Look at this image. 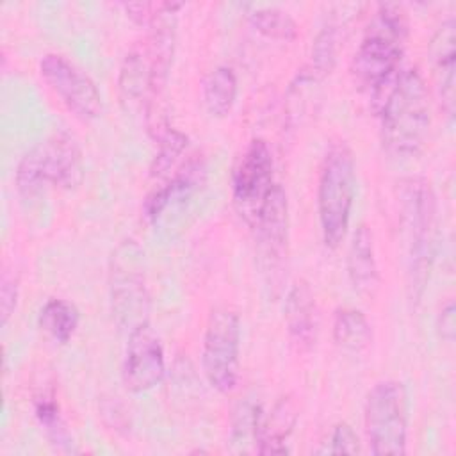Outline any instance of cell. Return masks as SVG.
<instances>
[{
    "label": "cell",
    "instance_id": "obj_19",
    "mask_svg": "<svg viewBox=\"0 0 456 456\" xmlns=\"http://www.w3.org/2000/svg\"><path fill=\"white\" fill-rule=\"evenodd\" d=\"M333 340L338 347L351 353L367 349L372 340V330L363 312L356 308H338L333 321Z\"/></svg>",
    "mask_w": 456,
    "mask_h": 456
},
{
    "label": "cell",
    "instance_id": "obj_11",
    "mask_svg": "<svg viewBox=\"0 0 456 456\" xmlns=\"http://www.w3.org/2000/svg\"><path fill=\"white\" fill-rule=\"evenodd\" d=\"M39 73L61 102L82 121L102 116L103 102L93 78L61 53H46L39 61Z\"/></svg>",
    "mask_w": 456,
    "mask_h": 456
},
{
    "label": "cell",
    "instance_id": "obj_8",
    "mask_svg": "<svg viewBox=\"0 0 456 456\" xmlns=\"http://www.w3.org/2000/svg\"><path fill=\"white\" fill-rule=\"evenodd\" d=\"M141 249L134 242H123L112 255L110 303L118 324L128 333L148 324L150 296L141 267Z\"/></svg>",
    "mask_w": 456,
    "mask_h": 456
},
{
    "label": "cell",
    "instance_id": "obj_22",
    "mask_svg": "<svg viewBox=\"0 0 456 456\" xmlns=\"http://www.w3.org/2000/svg\"><path fill=\"white\" fill-rule=\"evenodd\" d=\"M34 413L41 428L46 431L48 438L59 445L62 451H71V436L66 429V424L61 417L59 406L52 397H41L36 401Z\"/></svg>",
    "mask_w": 456,
    "mask_h": 456
},
{
    "label": "cell",
    "instance_id": "obj_28",
    "mask_svg": "<svg viewBox=\"0 0 456 456\" xmlns=\"http://www.w3.org/2000/svg\"><path fill=\"white\" fill-rule=\"evenodd\" d=\"M454 303L449 301L445 306H442L440 310V315H438V322H436V328H438V333L444 340L447 342H452L454 340V335H456V319H454Z\"/></svg>",
    "mask_w": 456,
    "mask_h": 456
},
{
    "label": "cell",
    "instance_id": "obj_15",
    "mask_svg": "<svg viewBox=\"0 0 456 456\" xmlns=\"http://www.w3.org/2000/svg\"><path fill=\"white\" fill-rule=\"evenodd\" d=\"M296 406L289 397H281L274 403L271 411L260 413L258 428L255 435L256 452L260 454H285L287 438L296 424Z\"/></svg>",
    "mask_w": 456,
    "mask_h": 456
},
{
    "label": "cell",
    "instance_id": "obj_7",
    "mask_svg": "<svg viewBox=\"0 0 456 456\" xmlns=\"http://www.w3.org/2000/svg\"><path fill=\"white\" fill-rule=\"evenodd\" d=\"M239 349H240L239 315L226 306L214 308L205 326L201 365L208 383L223 394H228L237 387Z\"/></svg>",
    "mask_w": 456,
    "mask_h": 456
},
{
    "label": "cell",
    "instance_id": "obj_12",
    "mask_svg": "<svg viewBox=\"0 0 456 456\" xmlns=\"http://www.w3.org/2000/svg\"><path fill=\"white\" fill-rule=\"evenodd\" d=\"M166 374V360L160 338L142 324L128 333L121 379L128 392L142 394L155 388Z\"/></svg>",
    "mask_w": 456,
    "mask_h": 456
},
{
    "label": "cell",
    "instance_id": "obj_5",
    "mask_svg": "<svg viewBox=\"0 0 456 456\" xmlns=\"http://www.w3.org/2000/svg\"><path fill=\"white\" fill-rule=\"evenodd\" d=\"M403 224L408 242V287L413 297H419L433 260L436 201L426 180L411 178L403 183L401 192Z\"/></svg>",
    "mask_w": 456,
    "mask_h": 456
},
{
    "label": "cell",
    "instance_id": "obj_6",
    "mask_svg": "<svg viewBox=\"0 0 456 456\" xmlns=\"http://www.w3.org/2000/svg\"><path fill=\"white\" fill-rule=\"evenodd\" d=\"M365 431L372 454L406 452L408 394L403 383L387 379L372 387L365 401Z\"/></svg>",
    "mask_w": 456,
    "mask_h": 456
},
{
    "label": "cell",
    "instance_id": "obj_10",
    "mask_svg": "<svg viewBox=\"0 0 456 456\" xmlns=\"http://www.w3.org/2000/svg\"><path fill=\"white\" fill-rule=\"evenodd\" d=\"M253 228L260 273L271 289H280L289 248V203L281 185H274Z\"/></svg>",
    "mask_w": 456,
    "mask_h": 456
},
{
    "label": "cell",
    "instance_id": "obj_23",
    "mask_svg": "<svg viewBox=\"0 0 456 456\" xmlns=\"http://www.w3.org/2000/svg\"><path fill=\"white\" fill-rule=\"evenodd\" d=\"M187 146V135L176 128H166L159 137V150L151 164V175L160 176L171 169L175 160L183 153Z\"/></svg>",
    "mask_w": 456,
    "mask_h": 456
},
{
    "label": "cell",
    "instance_id": "obj_13",
    "mask_svg": "<svg viewBox=\"0 0 456 456\" xmlns=\"http://www.w3.org/2000/svg\"><path fill=\"white\" fill-rule=\"evenodd\" d=\"M433 80L440 103L449 118L454 116V84H456V21L447 18L435 30L429 45Z\"/></svg>",
    "mask_w": 456,
    "mask_h": 456
},
{
    "label": "cell",
    "instance_id": "obj_24",
    "mask_svg": "<svg viewBox=\"0 0 456 456\" xmlns=\"http://www.w3.org/2000/svg\"><path fill=\"white\" fill-rule=\"evenodd\" d=\"M260 413H262V408L249 399H244L242 403L237 404V408L233 410L232 429H230V436L233 444L255 442Z\"/></svg>",
    "mask_w": 456,
    "mask_h": 456
},
{
    "label": "cell",
    "instance_id": "obj_29",
    "mask_svg": "<svg viewBox=\"0 0 456 456\" xmlns=\"http://www.w3.org/2000/svg\"><path fill=\"white\" fill-rule=\"evenodd\" d=\"M102 411H103V415H107V411H114V413H118V411H119V403L116 401V397H114V401H107V403H103V404H102ZM125 422H126V415H119V417L114 420L116 429H119V426H123Z\"/></svg>",
    "mask_w": 456,
    "mask_h": 456
},
{
    "label": "cell",
    "instance_id": "obj_3",
    "mask_svg": "<svg viewBox=\"0 0 456 456\" xmlns=\"http://www.w3.org/2000/svg\"><path fill=\"white\" fill-rule=\"evenodd\" d=\"M84 178V159L77 139L64 132H53L32 146L16 167V189L30 198L46 187L73 189Z\"/></svg>",
    "mask_w": 456,
    "mask_h": 456
},
{
    "label": "cell",
    "instance_id": "obj_9",
    "mask_svg": "<svg viewBox=\"0 0 456 456\" xmlns=\"http://www.w3.org/2000/svg\"><path fill=\"white\" fill-rule=\"evenodd\" d=\"M273 155L264 139H253L232 171V198L240 217L253 226L274 189Z\"/></svg>",
    "mask_w": 456,
    "mask_h": 456
},
{
    "label": "cell",
    "instance_id": "obj_17",
    "mask_svg": "<svg viewBox=\"0 0 456 456\" xmlns=\"http://www.w3.org/2000/svg\"><path fill=\"white\" fill-rule=\"evenodd\" d=\"M347 276L354 290L362 294L372 292L378 285V264L372 233L365 224H360L353 235L347 251Z\"/></svg>",
    "mask_w": 456,
    "mask_h": 456
},
{
    "label": "cell",
    "instance_id": "obj_16",
    "mask_svg": "<svg viewBox=\"0 0 456 456\" xmlns=\"http://www.w3.org/2000/svg\"><path fill=\"white\" fill-rule=\"evenodd\" d=\"M285 322L292 340L306 349L315 340L317 330V308L314 294L305 281H297L290 287L285 299Z\"/></svg>",
    "mask_w": 456,
    "mask_h": 456
},
{
    "label": "cell",
    "instance_id": "obj_21",
    "mask_svg": "<svg viewBox=\"0 0 456 456\" xmlns=\"http://www.w3.org/2000/svg\"><path fill=\"white\" fill-rule=\"evenodd\" d=\"M248 20L255 30L273 39L292 41L297 36L294 18L280 7H256L248 14Z\"/></svg>",
    "mask_w": 456,
    "mask_h": 456
},
{
    "label": "cell",
    "instance_id": "obj_1",
    "mask_svg": "<svg viewBox=\"0 0 456 456\" xmlns=\"http://www.w3.org/2000/svg\"><path fill=\"white\" fill-rule=\"evenodd\" d=\"M408 23L399 5L381 4L353 57V75L378 105L399 77Z\"/></svg>",
    "mask_w": 456,
    "mask_h": 456
},
{
    "label": "cell",
    "instance_id": "obj_4",
    "mask_svg": "<svg viewBox=\"0 0 456 456\" xmlns=\"http://www.w3.org/2000/svg\"><path fill=\"white\" fill-rule=\"evenodd\" d=\"M354 192V155L346 142H335L324 155L317 185L319 224L328 248H337L347 232Z\"/></svg>",
    "mask_w": 456,
    "mask_h": 456
},
{
    "label": "cell",
    "instance_id": "obj_20",
    "mask_svg": "<svg viewBox=\"0 0 456 456\" xmlns=\"http://www.w3.org/2000/svg\"><path fill=\"white\" fill-rule=\"evenodd\" d=\"M80 314L77 306L66 299L52 297L39 312V328L55 342L66 344L77 331Z\"/></svg>",
    "mask_w": 456,
    "mask_h": 456
},
{
    "label": "cell",
    "instance_id": "obj_2",
    "mask_svg": "<svg viewBox=\"0 0 456 456\" xmlns=\"http://www.w3.org/2000/svg\"><path fill=\"white\" fill-rule=\"evenodd\" d=\"M381 141L394 157L417 155L431 125L429 94L417 69L399 73L379 105Z\"/></svg>",
    "mask_w": 456,
    "mask_h": 456
},
{
    "label": "cell",
    "instance_id": "obj_14",
    "mask_svg": "<svg viewBox=\"0 0 456 456\" xmlns=\"http://www.w3.org/2000/svg\"><path fill=\"white\" fill-rule=\"evenodd\" d=\"M203 180H205L203 162L200 159L189 160L180 171H176V175L166 185L151 191L146 196L142 203L144 217L150 223H157L171 205L182 203L187 198H191L200 189Z\"/></svg>",
    "mask_w": 456,
    "mask_h": 456
},
{
    "label": "cell",
    "instance_id": "obj_25",
    "mask_svg": "<svg viewBox=\"0 0 456 456\" xmlns=\"http://www.w3.org/2000/svg\"><path fill=\"white\" fill-rule=\"evenodd\" d=\"M337 55V30L333 25L324 27L315 43H314V53H312V77L315 73L326 75L333 68Z\"/></svg>",
    "mask_w": 456,
    "mask_h": 456
},
{
    "label": "cell",
    "instance_id": "obj_26",
    "mask_svg": "<svg viewBox=\"0 0 456 456\" xmlns=\"http://www.w3.org/2000/svg\"><path fill=\"white\" fill-rule=\"evenodd\" d=\"M317 452H328V454H356L360 452V444H358V436L353 431V428L346 422H338L331 435H330V442L324 449H319Z\"/></svg>",
    "mask_w": 456,
    "mask_h": 456
},
{
    "label": "cell",
    "instance_id": "obj_27",
    "mask_svg": "<svg viewBox=\"0 0 456 456\" xmlns=\"http://www.w3.org/2000/svg\"><path fill=\"white\" fill-rule=\"evenodd\" d=\"M18 301V285L12 276L4 274L0 281V317H2V326L7 324L9 317L12 315Z\"/></svg>",
    "mask_w": 456,
    "mask_h": 456
},
{
    "label": "cell",
    "instance_id": "obj_18",
    "mask_svg": "<svg viewBox=\"0 0 456 456\" xmlns=\"http://www.w3.org/2000/svg\"><path fill=\"white\" fill-rule=\"evenodd\" d=\"M237 98V77L230 66L214 68L203 80V103L210 116H226Z\"/></svg>",
    "mask_w": 456,
    "mask_h": 456
}]
</instances>
